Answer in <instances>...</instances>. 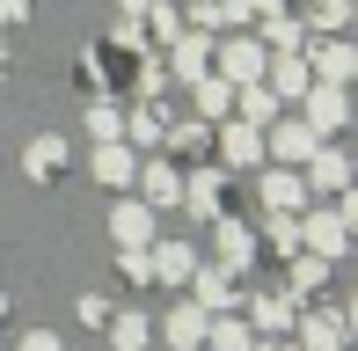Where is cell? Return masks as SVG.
Listing matches in <instances>:
<instances>
[]
</instances>
